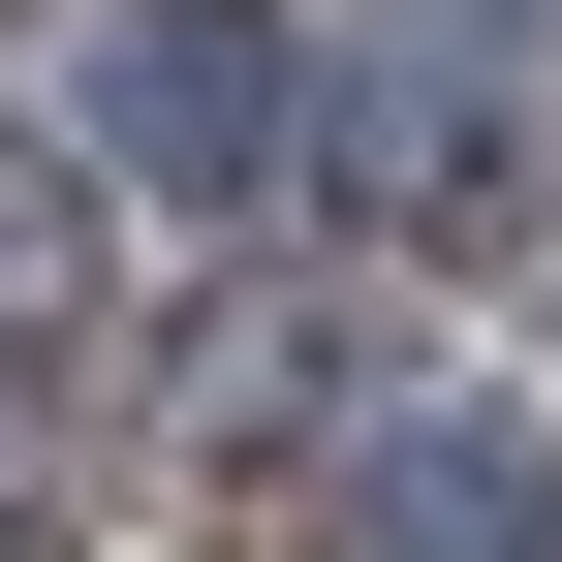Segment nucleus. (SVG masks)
<instances>
[{
    "label": "nucleus",
    "instance_id": "nucleus-4",
    "mask_svg": "<svg viewBox=\"0 0 562 562\" xmlns=\"http://www.w3.org/2000/svg\"><path fill=\"white\" fill-rule=\"evenodd\" d=\"M94 313H125V220L63 188V125H0V406L94 375Z\"/></svg>",
    "mask_w": 562,
    "mask_h": 562
},
{
    "label": "nucleus",
    "instance_id": "nucleus-2",
    "mask_svg": "<svg viewBox=\"0 0 562 562\" xmlns=\"http://www.w3.org/2000/svg\"><path fill=\"white\" fill-rule=\"evenodd\" d=\"M344 562H562V469L501 406H375L344 438Z\"/></svg>",
    "mask_w": 562,
    "mask_h": 562
},
{
    "label": "nucleus",
    "instance_id": "nucleus-1",
    "mask_svg": "<svg viewBox=\"0 0 562 562\" xmlns=\"http://www.w3.org/2000/svg\"><path fill=\"white\" fill-rule=\"evenodd\" d=\"M63 188H188V220H281V188H313V32H281V0H125L94 32V125H63Z\"/></svg>",
    "mask_w": 562,
    "mask_h": 562
},
{
    "label": "nucleus",
    "instance_id": "nucleus-3",
    "mask_svg": "<svg viewBox=\"0 0 562 562\" xmlns=\"http://www.w3.org/2000/svg\"><path fill=\"white\" fill-rule=\"evenodd\" d=\"M313 157H344V188H375V220H469V188H501V0H438V32H406V63H375V94H344V125H313Z\"/></svg>",
    "mask_w": 562,
    "mask_h": 562
}]
</instances>
